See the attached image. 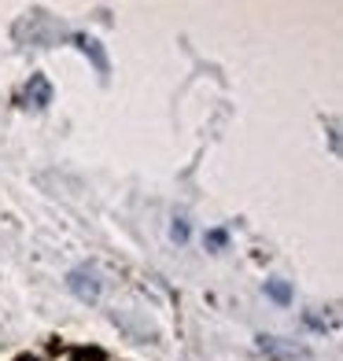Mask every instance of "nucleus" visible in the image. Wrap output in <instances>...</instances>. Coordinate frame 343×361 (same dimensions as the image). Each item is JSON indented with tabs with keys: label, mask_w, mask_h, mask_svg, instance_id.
<instances>
[{
	"label": "nucleus",
	"mask_w": 343,
	"mask_h": 361,
	"mask_svg": "<svg viewBox=\"0 0 343 361\" xmlns=\"http://www.w3.org/2000/svg\"><path fill=\"white\" fill-rule=\"evenodd\" d=\"M15 34H19L23 41H30V44H37V48H48V44H56L63 37H71V30L59 19H52V15H44V11H30L26 19L15 26Z\"/></svg>",
	"instance_id": "f257e3e1"
},
{
	"label": "nucleus",
	"mask_w": 343,
	"mask_h": 361,
	"mask_svg": "<svg viewBox=\"0 0 343 361\" xmlns=\"http://www.w3.org/2000/svg\"><path fill=\"white\" fill-rule=\"evenodd\" d=\"M67 288L74 299L81 302H100V295H104V273L96 269V266H78L67 273Z\"/></svg>",
	"instance_id": "f03ea898"
},
{
	"label": "nucleus",
	"mask_w": 343,
	"mask_h": 361,
	"mask_svg": "<svg viewBox=\"0 0 343 361\" xmlns=\"http://www.w3.org/2000/svg\"><path fill=\"white\" fill-rule=\"evenodd\" d=\"M48 104H52V81L44 74H30L26 89H23V107L26 111H44Z\"/></svg>",
	"instance_id": "7ed1b4c3"
},
{
	"label": "nucleus",
	"mask_w": 343,
	"mask_h": 361,
	"mask_svg": "<svg viewBox=\"0 0 343 361\" xmlns=\"http://www.w3.org/2000/svg\"><path fill=\"white\" fill-rule=\"evenodd\" d=\"M258 347H263V354L273 357V361H288V357H303V354H306L303 343L281 339V336H263V339H258Z\"/></svg>",
	"instance_id": "20e7f679"
},
{
	"label": "nucleus",
	"mask_w": 343,
	"mask_h": 361,
	"mask_svg": "<svg viewBox=\"0 0 343 361\" xmlns=\"http://www.w3.org/2000/svg\"><path fill=\"white\" fill-rule=\"evenodd\" d=\"M71 41L85 52L89 59H92V67H96V74L100 78H107L111 74V63H107V52H104V44L96 41V37H89V34H71Z\"/></svg>",
	"instance_id": "39448f33"
},
{
	"label": "nucleus",
	"mask_w": 343,
	"mask_h": 361,
	"mask_svg": "<svg viewBox=\"0 0 343 361\" xmlns=\"http://www.w3.org/2000/svg\"><path fill=\"white\" fill-rule=\"evenodd\" d=\"M266 295H270L273 302H288L291 299V288L284 281H266Z\"/></svg>",
	"instance_id": "423d86ee"
},
{
	"label": "nucleus",
	"mask_w": 343,
	"mask_h": 361,
	"mask_svg": "<svg viewBox=\"0 0 343 361\" xmlns=\"http://www.w3.org/2000/svg\"><path fill=\"white\" fill-rule=\"evenodd\" d=\"M170 236H174L177 243H185V240H188V225H185V221H174V228H170Z\"/></svg>",
	"instance_id": "0eeeda50"
},
{
	"label": "nucleus",
	"mask_w": 343,
	"mask_h": 361,
	"mask_svg": "<svg viewBox=\"0 0 343 361\" xmlns=\"http://www.w3.org/2000/svg\"><path fill=\"white\" fill-rule=\"evenodd\" d=\"M207 243H210V247H225V233H222V228H215V233H207Z\"/></svg>",
	"instance_id": "6e6552de"
},
{
	"label": "nucleus",
	"mask_w": 343,
	"mask_h": 361,
	"mask_svg": "<svg viewBox=\"0 0 343 361\" xmlns=\"http://www.w3.org/2000/svg\"><path fill=\"white\" fill-rule=\"evenodd\" d=\"M63 361H96V357H89V354H71V357H63Z\"/></svg>",
	"instance_id": "1a4fd4ad"
},
{
	"label": "nucleus",
	"mask_w": 343,
	"mask_h": 361,
	"mask_svg": "<svg viewBox=\"0 0 343 361\" xmlns=\"http://www.w3.org/2000/svg\"><path fill=\"white\" fill-rule=\"evenodd\" d=\"M23 361H37V357H23Z\"/></svg>",
	"instance_id": "9d476101"
}]
</instances>
